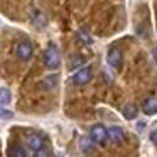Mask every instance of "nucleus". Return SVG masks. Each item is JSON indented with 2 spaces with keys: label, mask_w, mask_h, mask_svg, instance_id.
<instances>
[{
  "label": "nucleus",
  "mask_w": 157,
  "mask_h": 157,
  "mask_svg": "<svg viewBox=\"0 0 157 157\" xmlns=\"http://www.w3.org/2000/svg\"><path fill=\"white\" fill-rule=\"evenodd\" d=\"M153 57H154V61H156V64H157V47L153 50Z\"/></svg>",
  "instance_id": "obj_16"
},
{
  "label": "nucleus",
  "mask_w": 157,
  "mask_h": 157,
  "mask_svg": "<svg viewBox=\"0 0 157 157\" xmlns=\"http://www.w3.org/2000/svg\"><path fill=\"white\" fill-rule=\"evenodd\" d=\"M75 85H85L91 81V70L89 68H81L75 75L72 77Z\"/></svg>",
  "instance_id": "obj_4"
},
{
  "label": "nucleus",
  "mask_w": 157,
  "mask_h": 157,
  "mask_svg": "<svg viewBox=\"0 0 157 157\" xmlns=\"http://www.w3.org/2000/svg\"><path fill=\"white\" fill-rule=\"evenodd\" d=\"M17 55H18V58L23 59V61H27V59L31 58V55H33V47H31V44H30L29 41H23V43L18 44Z\"/></svg>",
  "instance_id": "obj_3"
},
{
  "label": "nucleus",
  "mask_w": 157,
  "mask_h": 157,
  "mask_svg": "<svg viewBox=\"0 0 157 157\" xmlns=\"http://www.w3.org/2000/svg\"><path fill=\"white\" fill-rule=\"evenodd\" d=\"M91 139L98 144H105L106 139H108V130L103 124H95L91 129Z\"/></svg>",
  "instance_id": "obj_2"
},
{
  "label": "nucleus",
  "mask_w": 157,
  "mask_h": 157,
  "mask_svg": "<svg viewBox=\"0 0 157 157\" xmlns=\"http://www.w3.org/2000/svg\"><path fill=\"white\" fill-rule=\"evenodd\" d=\"M77 36H78V40H79L82 44H85V45H89V44L94 43V40H92L91 34L88 33L86 30H84V29L78 30V34H77Z\"/></svg>",
  "instance_id": "obj_9"
},
{
  "label": "nucleus",
  "mask_w": 157,
  "mask_h": 157,
  "mask_svg": "<svg viewBox=\"0 0 157 157\" xmlns=\"http://www.w3.org/2000/svg\"><path fill=\"white\" fill-rule=\"evenodd\" d=\"M150 140H151V142H153L154 144L157 146V129H156V130H153L151 133H150Z\"/></svg>",
  "instance_id": "obj_15"
},
{
  "label": "nucleus",
  "mask_w": 157,
  "mask_h": 157,
  "mask_svg": "<svg viewBox=\"0 0 157 157\" xmlns=\"http://www.w3.org/2000/svg\"><path fill=\"white\" fill-rule=\"evenodd\" d=\"M26 150L23 149L21 146H14L11 150V157H26Z\"/></svg>",
  "instance_id": "obj_12"
},
{
  "label": "nucleus",
  "mask_w": 157,
  "mask_h": 157,
  "mask_svg": "<svg viewBox=\"0 0 157 157\" xmlns=\"http://www.w3.org/2000/svg\"><path fill=\"white\" fill-rule=\"evenodd\" d=\"M122 52L117 50V48H110L109 52H108V62H109L110 67L113 68H121L122 65Z\"/></svg>",
  "instance_id": "obj_5"
},
{
  "label": "nucleus",
  "mask_w": 157,
  "mask_h": 157,
  "mask_svg": "<svg viewBox=\"0 0 157 157\" xmlns=\"http://www.w3.org/2000/svg\"><path fill=\"white\" fill-rule=\"evenodd\" d=\"M11 117H13V112L0 108V119H11Z\"/></svg>",
  "instance_id": "obj_13"
},
{
  "label": "nucleus",
  "mask_w": 157,
  "mask_h": 157,
  "mask_svg": "<svg viewBox=\"0 0 157 157\" xmlns=\"http://www.w3.org/2000/svg\"><path fill=\"white\" fill-rule=\"evenodd\" d=\"M33 157H48V150L43 146L40 150H37V151H36V154H34Z\"/></svg>",
  "instance_id": "obj_14"
},
{
  "label": "nucleus",
  "mask_w": 157,
  "mask_h": 157,
  "mask_svg": "<svg viewBox=\"0 0 157 157\" xmlns=\"http://www.w3.org/2000/svg\"><path fill=\"white\" fill-rule=\"evenodd\" d=\"M44 61H45V65L50 68V70H55L59 67V62H61V57H59L58 50L55 48V45H50V47L45 50V54H44Z\"/></svg>",
  "instance_id": "obj_1"
},
{
  "label": "nucleus",
  "mask_w": 157,
  "mask_h": 157,
  "mask_svg": "<svg viewBox=\"0 0 157 157\" xmlns=\"http://www.w3.org/2000/svg\"><path fill=\"white\" fill-rule=\"evenodd\" d=\"M142 109H143V112H144L146 115L157 113V101L156 99H153V98L146 99V101L143 102V105H142Z\"/></svg>",
  "instance_id": "obj_7"
},
{
  "label": "nucleus",
  "mask_w": 157,
  "mask_h": 157,
  "mask_svg": "<svg viewBox=\"0 0 157 157\" xmlns=\"http://www.w3.org/2000/svg\"><path fill=\"white\" fill-rule=\"evenodd\" d=\"M136 115H137V108L135 105H126V108L123 109V116L128 121H132L136 117Z\"/></svg>",
  "instance_id": "obj_10"
},
{
  "label": "nucleus",
  "mask_w": 157,
  "mask_h": 157,
  "mask_svg": "<svg viewBox=\"0 0 157 157\" xmlns=\"http://www.w3.org/2000/svg\"><path fill=\"white\" fill-rule=\"evenodd\" d=\"M123 137H124L123 130H122L121 128H117V126H113V128H110L109 130H108V139H110L112 142L119 143L123 140Z\"/></svg>",
  "instance_id": "obj_6"
},
{
  "label": "nucleus",
  "mask_w": 157,
  "mask_h": 157,
  "mask_svg": "<svg viewBox=\"0 0 157 157\" xmlns=\"http://www.w3.org/2000/svg\"><path fill=\"white\" fill-rule=\"evenodd\" d=\"M11 101V94L7 88H0V105H7Z\"/></svg>",
  "instance_id": "obj_11"
},
{
  "label": "nucleus",
  "mask_w": 157,
  "mask_h": 157,
  "mask_svg": "<svg viewBox=\"0 0 157 157\" xmlns=\"http://www.w3.org/2000/svg\"><path fill=\"white\" fill-rule=\"evenodd\" d=\"M27 144H29L30 149H33L37 151V150H40L41 147L44 146V140H43V137L38 135H31L29 137V140H27Z\"/></svg>",
  "instance_id": "obj_8"
}]
</instances>
